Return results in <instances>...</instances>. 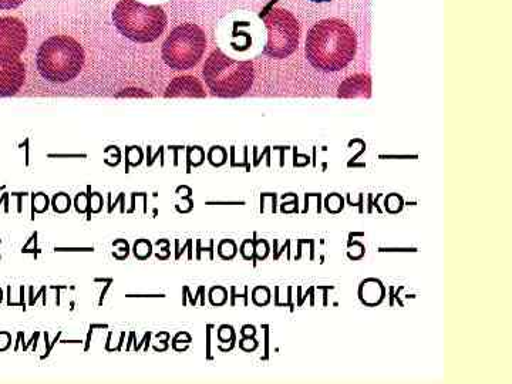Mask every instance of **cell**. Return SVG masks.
Segmentation results:
<instances>
[{
    "label": "cell",
    "mask_w": 512,
    "mask_h": 384,
    "mask_svg": "<svg viewBox=\"0 0 512 384\" xmlns=\"http://www.w3.org/2000/svg\"><path fill=\"white\" fill-rule=\"evenodd\" d=\"M357 37L348 23L340 19H326L309 30L305 53L309 63L320 72H340L353 59Z\"/></svg>",
    "instance_id": "obj_1"
},
{
    "label": "cell",
    "mask_w": 512,
    "mask_h": 384,
    "mask_svg": "<svg viewBox=\"0 0 512 384\" xmlns=\"http://www.w3.org/2000/svg\"><path fill=\"white\" fill-rule=\"evenodd\" d=\"M83 46L73 37L59 35L42 43L37 52V70L50 83L63 84L76 79L84 66Z\"/></svg>",
    "instance_id": "obj_2"
},
{
    "label": "cell",
    "mask_w": 512,
    "mask_h": 384,
    "mask_svg": "<svg viewBox=\"0 0 512 384\" xmlns=\"http://www.w3.org/2000/svg\"><path fill=\"white\" fill-rule=\"evenodd\" d=\"M202 76L214 96L235 99L251 90L255 80L254 63L239 62L215 49L204 64Z\"/></svg>",
    "instance_id": "obj_3"
},
{
    "label": "cell",
    "mask_w": 512,
    "mask_h": 384,
    "mask_svg": "<svg viewBox=\"0 0 512 384\" xmlns=\"http://www.w3.org/2000/svg\"><path fill=\"white\" fill-rule=\"evenodd\" d=\"M113 23L121 35L136 43H153L167 28V15L160 6H147L137 0H120L113 12Z\"/></svg>",
    "instance_id": "obj_4"
},
{
    "label": "cell",
    "mask_w": 512,
    "mask_h": 384,
    "mask_svg": "<svg viewBox=\"0 0 512 384\" xmlns=\"http://www.w3.org/2000/svg\"><path fill=\"white\" fill-rule=\"evenodd\" d=\"M207 49V36L200 26L185 23L178 26L163 45V59L171 69L183 72L191 70L201 62Z\"/></svg>",
    "instance_id": "obj_5"
},
{
    "label": "cell",
    "mask_w": 512,
    "mask_h": 384,
    "mask_svg": "<svg viewBox=\"0 0 512 384\" xmlns=\"http://www.w3.org/2000/svg\"><path fill=\"white\" fill-rule=\"evenodd\" d=\"M265 28L268 30V42L264 55L271 59H285L296 52L301 40V26L288 10L274 8L266 13Z\"/></svg>",
    "instance_id": "obj_6"
},
{
    "label": "cell",
    "mask_w": 512,
    "mask_h": 384,
    "mask_svg": "<svg viewBox=\"0 0 512 384\" xmlns=\"http://www.w3.org/2000/svg\"><path fill=\"white\" fill-rule=\"evenodd\" d=\"M28 46V29L22 20L0 18V57L12 59L19 57Z\"/></svg>",
    "instance_id": "obj_7"
},
{
    "label": "cell",
    "mask_w": 512,
    "mask_h": 384,
    "mask_svg": "<svg viewBox=\"0 0 512 384\" xmlns=\"http://www.w3.org/2000/svg\"><path fill=\"white\" fill-rule=\"evenodd\" d=\"M26 80L25 63L20 57H0V97L15 96Z\"/></svg>",
    "instance_id": "obj_8"
},
{
    "label": "cell",
    "mask_w": 512,
    "mask_h": 384,
    "mask_svg": "<svg viewBox=\"0 0 512 384\" xmlns=\"http://www.w3.org/2000/svg\"><path fill=\"white\" fill-rule=\"evenodd\" d=\"M165 97H205L204 87L200 80L194 76H181L174 79L165 90Z\"/></svg>",
    "instance_id": "obj_9"
},
{
    "label": "cell",
    "mask_w": 512,
    "mask_h": 384,
    "mask_svg": "<svg viewBox=\"0 0 512 384\" xmlns=\"http://www.w3.org/2000/svg\"><path fill=\"white\" fill-rule=\"evenodd\" d=\"M372 92V82L367 74H355L340 84L338 96L342 99H353V97H366L369 99Z\"/></svg>",
    "instance_id": "obj_10"
},
{
    "label": "cell",
    "mask_w": 512,
    "mask_h": 384,
    "mask_svg": "<svg viewBox=\"0 0 512 384\" xmlns=\"http://www.w3.org/2000/svg\"><path fill=\"white\" fill-rule=\"evenodd\" d=\"M386 295V288L379 279L369 278L360 284L359 298L363 305L377 306L383 302Z\"/></svg>",
    "instance_id": "obj_11"
},
{
    "label": "cell",
    "mask_w": 512,
    "mask_h": 384,
    "mask_svg": "<svg viewBox=\"0 0 512 384\" xmlns=\"http://www.w3.org/2000/svg\"><path fill=\"white\" fill-rule=\"evenodd\" d=\"M87 191H89V194H87V201H89V205H87V220H92V214H96V212H100L101 208H103V198H101V195L99 192H94L92 194V188H87Z\"/></svg>",
    "instance_id": "obj_12"
},
{
    "label": "cell",
    "mask_w": 512,
    "mask_h": 384,
    "mask_svg": "<svg viewBox=\"0 0 512 384\" xmlns=\"http://www.w3.org/2000/svg\"><path fill=\"white\" fill-rule=\"evenodd\" d=\"M151 251H153V245H151L150 241L147 239H138L136 244H134V255L136 258L140 259V261H144L148 256L151 255Z\"/></svg>",
    "instance_id": "obj_13"
},
{
    "label": "cell",
    "mask_w": 512,
    "mask_h": 384,
    "mask_svg": "<svg viewBox=\"0 0 512 384\" xmlns=\"http://www.w3.org/2000/svg\"><path fill=\"white\" fill-rule=\"evenodd\" d=\"M70 197L64 192H60V194H56L55 198H53V210L56 212H60V214H64L70 210Z\"/></svg>",
    "instance_id": "obj_14"
},
{
    "label": "cell",
    "mask_w": 512,
    "mask_h": 384,
    "mask_svg": "<svg viewBox=\"0 0 512 384\" xmlns=\"http://www.w3.org/2000/svg\"><path fill=\"white\" fill-rule=\"evenodd\" d=\"M326 210L332 212V214H338L345 207V201L340 197L339 194H330L325 201Z\"/></svg>",
    "instance_id": "obj_15"
},
{
    "label": "cell",
    "mask_w": 512,
    "mask_h": 384,
    "mask_svg": "<svg viewBox=\"0 0 512 384\" xmlns=\"http://www.w3.org/2000/svg\"><path fill=\"white\" fill-rule=\"evenodd\" d=\"M208 161H210L214 167H221V165H224L225 161H227V153H225L222 147H212L210 154H208Z\"/></svg>",
    "instance_id": "obj_16"
},
{
    "label": "cell",
    "mask_w": 512,
    "mask_h": 384,
    "mask_svg": "<svg viewBox=\"0 0 512 384\" xmlns=\"http://www.w3.org/2000/svg\"><path fill=\"white\" fill-rule=\"evenodd\" d=\"M49 208V197L46 194H33V220H35V212H45Z\"/></svg>",
    "instance_id": "obj_17"
},
{
    "label": "cell",
    "mask_w": 512,
    "mask_h": 384,
    "mask_svg": "<svg viewBox=\"0 0 512 384\" xmlns=\"http://www.w3.org/2000/svg\"><path fill=\"white\" fill-rule=\"evenodd\" d=\"M74 205H76V211L80 212V214L87 212V205H89V201H87V194L77 195Z\"/></svg>",
    "instance_id": "obj_18"
},
{
    "label": "cell",
    "mask_w": 512,
    "mask_h": 384,
    "mask_svg": "<svg viewBox=\"0 0 512 384\" xmlns=\"http://www.w3.org/2000/svg\"><path fill=\"white\" fill-rule=\"evenodd\" d=\"M25 0H0V10H12L23 5Z\"/></svg>",
    "instance_id": "obj_19"
},
{
    "label": "cell",
    "mask_w": 512,
    "mask_h": 384,
    "mask_svg": "<svg viewBox=\"0 0 512 384\" xmlns=\"http://www.w3.org/2000/svg\"><path fill=\"white\" fill-rule=\"evenodd\" d=\"M197 247H198V248H197V249H198V251H197V259H201V252H202V251H208V252H210V254H211V259H214V241H212V239H211V241H210V247H208V248H202V247H201V241H200V239H198V241H197Z\"/></svg>",
    "instance_id": "obj_20"
},
{
    "label": "cell",
    "mask_w": 512,
    "mask_h": 384,
    "mask_svg": "<svg viewBox=\"0 0 512 384\" xmlns=\"http://www.w3.org/2000/svg\"><path fill=\"white\" fill-rule=\"evenodd\" d=\"M380 252H417L416 248H380Z\"/></svg>",
    "instance_id": "obj_21"
},
{
    "label": "cell",
    "mask_w": 512,
    "mask_h": 384,
    "mask_svg": "<svg viewBox=\"0 0 512 384\" xmlns=\"http://www.w3.org/2000/svg\"><path fill=\"white\" fill-rule=\"evenodd\" d=\"M211 329H212V326H208V330H207V357L208 359H211Z\"/></svg>",
    "instance_id": "obj_22"
},
{
    "label": "cell",
    "mask_w": 512,
    "mask_h": 384,
    "mask_svg": "<svg viewBox=\"0 0 512 384\" xmlns=\"http://www.w3.org/2000/svg\"><path fill=\"white\" fill-rule=\"evenodd\" d=\"M56 251H84V252H93V248H56Z\"/></svg>",
    "instance_id": "obj_23"
},
{
    "label": "cell",
    "mask_w": 512,
    "mask_h": 384,
    "mask_svg": "<svg viewBox=\"0 0 512 384\" xmlns=\"http://www.w3.org/2000/svg\"><path fill=\"white\" fill-rule=\"evenodd\" d=\"M111 284H113V279L110 278L109 281H107L106 288H104L103 292H101L99 305L103 303L104 296H106L107 291H109Z\"/></svg>",
    "instance_id": "obj_24"
},
{
    "label": "cell",
    "mask_w": 512,
    "mask_h": 384,
    "mask_svg": "<svg viewBox=\"0 0 512 384\" xmlns=\"http://www.w3.org/2000/svg\"><path fill=\"white\" fill-rule=\"evenodd\" d=\"M265 329H266V332H265V357L264 359H268V346H269V343H268V340H269V333H268V326L265 325Z\"/></svg>",
    "instance_id": "obj_25"
},
{
    "label": "cell",
    "mask_w": 512,
    "mask_h": 384,
    "mask_svg": "<svg viewBox=\"0 0 512 384\" xmlns=\"http://www.w3.org/2000/svg\"><path fill=\"white\" fill-rule=\"evenodd\" d=\"M92 333H93V329L90 328L89 330V335H87V342H86V348H84V350H89L90 349V340H92Z\"/></svg>",
    "instance_id": "obj_26"
},
{
    "label": "cell",
    "mask_w": 512,
    "mask_h": 384,
    "mask_svg": "<svg viewBox=\"0 0 512 384\" xmlns=\"http://www.w3.org/2000/svg\"><path fill=\"white\" fill-rule=\"evenodd\" d=\"M311 2H315V3H326V2H332V0H311Z\"/></svg>",
    "instance_id": "obj_27"
},
{
    "label": "cell",
    "mask_w": 512,
    "mask_h": 384,
    "mask_svg": "<svg viewBox=\"0 0 512 384\" xmlns=\"http://www.w3.org/2000/svg\"><path fill=\"white\" fill-rule=\"evenodd\" d=\"M0 302H2V289H0Z\"/></svg>",
    "instance_id": "obj_28"
}]
</instances>
